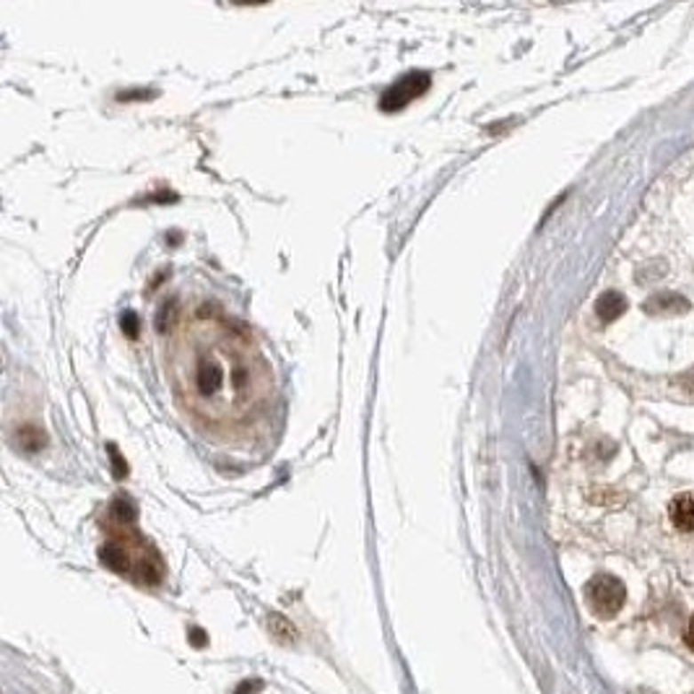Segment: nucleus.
<instances>
[{"mask_svg": "<svg viewBox=\"0 0 694 694\" xmlns=\"http://www.w3.org/2000/svg\"><path fill=\"white\" fill-rule=\"evenodd\" d=\"M595 313L601 323H614L617 317H622L626 313V297L622 291H606L598 297L595 302Z\"/></svg>", "mask_w": 694, "mask_h": 694, "instance_id": "obj_6", "label": "nucleus"}, {"mask_svg": "<svg viewBox=\"0 0 694 694\" xmlns=\"http://www.w3.org/2000/svg\"><path fill=\"white\" fill-rule=\"evenodd\" d=\"M177 406L211 440H237L271 409L274 367L243 325L209 307L182 315L164 347Z\"/></svg>", "mask_w": 694, "mask_h": 694, "instance_id": "obj_1", "label": "nucleus"}, {"mask_svg": "<svg viewBox=\"0 0 694 694\" xmlns=\"http://www.w3.org/2000/svg\"><path fill=\"white\" fill-rule=\"evenodd\" d=\"M429 89V76L427 73H406L403 78H398L393 86L385 89V94L380 97V107L385 112H395L403 109L409 102H414L417 97H421Z\"/></svg>", "mask_w": 694, "mask_h": 694, "instance_id": "obj_4", "label": "nucleus"}, {"mask_svg": "<svg viewBox=\"0 0 694 694\" xmlns=\"http://www.w3.org/2000/svg\"><path fill=\"white\" fill-rule=\"evenodd\" d=\"M193 640H195V645H203V642H206L201 632H193Z\"/></svg>", "mask_w": 694, "mask_h": 694, "instance_id": "obj_10", "label": "nucleus"}, {"mask_svg": "<svg viewBox=\"0 0 694 694\" xmlns=\"http://www.w3.org/2000/svg\"><path fill=\"white\" fill-rule=\"evenodd\" d=\"M626 601L625 583L614 575H595L586 586V603L598 619H611L622 611Z\"/></svg>", "mask_w": 694, "mask_h": 694, "instance_id": "obj_3", "label": "nucleus"}, {"mask_svg": "<svg viewBox=\"0 0 694 694\" xmlns=\"http://www.w3.org/2000/svg\"><path fill=\"white\" fill-rule=\"evenodd\" d=\"M668 518H671V525L682 533H690L694 530V494L692 491H684V494H676L671 499V507H668Z\"/></svg>", "mask_w": 694, "mask_h": 694, "instance_id": "obj_5", "label": "nucleus"}, {"mask_svg": "<svg viewBox=\"0 0 694 694\" xmlns=\"http://www.w3.org/2000/svg\"><path fill=\"white\" fill-rule=\"evenodd\" d=\"M684 640H687V645L694 650V614L692 619H690V625H687V632H684Z\"/></svg>", "mask_w": 694, "mask_h": 694, "instance_id": "obj_9", "label": "nucleus"}, {"mask_svg": "<svg viewBox=\"0 0 694 694\" xmlns=\"http://www.w3.org/2000/svg\"><path fill=\"white\" fill-rule=\"evenodd\" d=\"M268 632L276 640L278 645H294L297 642V629L289 619H283L281 614H271L268 617Z\"/></svg>", "mask_w": 694, "mask_h": 694, "instance_id": "obj_7", "label": "nucleus"}, {"mask_svg": "<svg viewBox=\"0 0 694 694\" xmlns=\"http://www.w3.org/2000/svg\"><path fill=\"white\" fill-rule=\"evenodd\" d=\"M255 690H260V682H250V684H240L237 694H255Z\"/></svg>", "mask_w": 694, "mask_h": 694, "instance_id": "obj_8", "label": "nucleus"}, {"mask_svg": "<svg viewBox=\"0 0 694 694\" xmlns=\"http://www.w3.org/2000/svg\"><path fill=\"white\" fill-rule=\"evenodd\" d=\"M107 541L100 559L109 570L136 580L139 586H159L164 578V562L154 544L136 525V507L128 497H117L105 518Z\"/></svg>", "mask_w": 694, "mask_h": 694, "instance_id": "obj_2", "label": "nucleus"}]
</instances>
